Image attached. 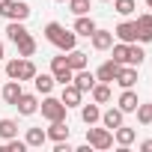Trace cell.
Masks as SVG:
<instances>
[{"label":"cell","instance_id":"ac0fdd59","mask_svg":"<svg viewBox=\"0 0 152 152\" xmlns=\"http://www.w3.org/2000/svg\"><path fill=\"white\" fill-rule=\"evenodd\" d=\"M134 137H137V131L134 128H125V125H119V128H113V140L125 149V146H131L134 143Z\"/></svg>","mask_w":152,"mask_h":152},{"label":"cell","instance_id":"44dd1931","mask_svg":"<svg viewBox=\"0 0 152 152\" xmlns=\"http://www.w3.org/2000/svg\"><path fill=\"white\" fill-rule=\"evenodd\" d=\"M102 122H104V128H110V131L119 128V125H122V110H119V107L104 110V113H102Z\"/></svg>","mask_w":152,"mask_h":152},{"label":"cell","instance_id":"d6a6232c","mask_svg":"<svg viewBox=\"0 0 152 152\" xmlns=\"http://www.w3.org/2000/svg\"><path fill=\"white\" fill-rule=\"evenodd\" d=\"M113 9L119 15H131L134 12V0H113Z\"/></svg>","mask_w":152,"mask_h":152},{"label":"cell","instance_id":"5bb4252c","mask_svg":"<svg viewBox=\"0 0 152 152\" xmlns=\"http://www.w3.org/2000/svg\"><path fill=\"white\" fill-rule=\"evenodd\" d=\"M122 90H131L134 84H137V69L134 66H125V69H119V75H116V78H113Z\"/></svg>","mask_w":152,"mask_h":152},{"label":"cell","instance_id":"d590c367","mask_svg":"<svg viewBox=\"0 0 152 152\" xmlns=\"http://www.w3.org/2000/svg\"><path fill=\"white\" fill-rule=\"evenodd\" d=\"M6 57V51H3V42H0V60H3Z\"/></svg>","mask_w":152,"mask_h":152},{"label":"cell","instance_id":"9c48e42d","mask_svg":"<svg viewBox=\"0 0 152 152\" xmlns=\"http://www.w3.org/2000/svg\"><path fill=\"white\" fill-rule=\"evenodd\" d=\"M15 107H18V113H21V116H33V113L39 110V99H36V96H30V93H21V99L15 102Z\"/></svg>","mask_w":152,"mask_h":152},{"label":"cell","instance_id":"2e32d148","mask_svg":"<svg viewBox=\"0 0 152 152\" xmlns=\"http://www.w3.org/2000/svg\"><path fill=\"white\" fill-rule=\"evenodd\" d=\"M75 33H78V36H93L96 33V21L90 18V15H78V21H75Z\"/></svg>","mask_w":152,"mask_h":152},{"label":"cell","instance_id":"5b68a950","mask_svg":"<svg viewBox=\"0 0 152 152\" xmlns=\"http://www.w3.org/2000/svg\"><path fill=\"white\" fill-rule=\"evenodd\" d=\"M87 143L93 149H110L113 146V131L110 128H87Z\"/></svg>","mask_w":152,"mask_h":152},{"label":"cell","instance_id":"e0dca14e","mask_svg":"<svg viewBox=\"0 0 152 152\" xmlns=\"http://www.w3.org/2000/svg\"><path fill=\"white\" fill-rule=\"evenodd\" d=\"M137 104H140V99H137V93H134V90H125V93L119 96V110H122V113L137 110Z\"/></svg>","mask_w":152,"mask_h":152},{"label":"cell","instance_id":"1f68e13d","mask_svg":"<svg viewBox=\"0 0 152 152\" xmlns=\"http://www.w3.org/2000/svg\"><path fill=\"white\" fill-rule=\"evenodd\" d=\"M69 9L75 15H87L90 12V0H69Z\"/></svg>","mask_w":152,"mask_h":152},{"label":"cell","instance_id":"83f0119b","mask_svg":"<svg viewBox=\"0 0 152 152\" xmlns=\"http://www.w3.org/2000/svg\"><path fill=\"white\" fill-rule=\"evenodd\" d=\"M6 36H9L12 42L24 39V36H27V27H24V21H9V27H6Z\"/></svg>","mask_w":152,"mask_h":152},{"label":"cell","instance_id":"f35d334b","mask_svg":"<svg viewBox=\"0 0 152 152\" xmlns=\"http://www.w3.org/2000/svg\"><path fill=\"white\" fill-rule=\"evenodd\" d=\"M104 3H107V0H104Z\"/></svg>","mask_w":152,"mask_h":152},{"label":"cell","instance_id":"f1b7e54d","mask_svg":"<svg viewBox=\"0 0 152 152\" xmlns=\"http://www.w3.org/2000/svg\"><path fill=\"white\" fill-rule=\"evenodd\" d=\"M27 146H42L45 140H48V134H45V128H27Z\"/></svg>","mask_w":152,"mask_h":152},{"label":"cell","instance_id":"6da1fadb","mask_svg":"<svg viewBox=\"0 0 152 152\" xmlns=\"http://www.w3.org/2000/svg\"><path fill=\"white\" fill-rule=\"evenodd\" d=\"M45 39H48L51 45H57L63 54H69L75 45H78V33H75V30H66V27L57 24V21H51V24L45 27Z\"/></svg>","mask_w":152,"mask_h":152},{"label":"cell","instance_id":"74e56055","mask_svg":"<svg viewBox=\"0 0 152 152\" xmlns=\"http://www.w3.org/2000/svg\"><path fill=\"white\" fill-rule=\"evenodd\" d=\"M57 3H63V0H57Z\"/></svg>","mask_w":152,"mask_h":152},{"label":"cell","instance_id":"ffe728a7","mask_svg":"<svg viewBox=\"0 0 152 152\" xmlns=\"http://www.w3.org/2000/svg\"><path fill=\"white\" fill-rule=\"evenodd\" d=\"M21 93H24V90H21V81H9V84L3 87V102H6V104H15V102L21 99Z\"/></svg>","mask_w":152,"mask_h":152},{"label":"cell","instance_id":"d4e9b609","mask_svg":"<svg viewBox=\"0 0 152 152\" xmlns=\"http://www.w3.org/2000/svg\"><path fill=\"white\" fill-rule=\"evenodd\" d=\"M90 93H93V102H96V104H107V102H110V87L102 84V81H99Z\"/></svg>","mask_w":152,"mask_h":152},{"label":"cell","instance_id":"4316f807","mask_svg":"<svg viewBox=\"0 0 152 152\" xmlns=\"http://www.w3.org/2000/svg\"><path fill=\"white\" fill-rule=\"evenodd\" d=\"M18 137V122L15 119H0V140H9Z\"/></svg>","mask_w":152,"mask_h":152},{"label":"cell","instance_id":"836d02e7","mask_svg":"<svg viewBox=\"0 0 152 152\" xmlns=\"http://www.w3.org/2000/svg\"><path fill=\"white\" fill-rule=\"evenodd\" d=\"M143 57H146V54H143V48H137V45L131 42V66H134V69L143 63Z\"/></svg>","mask_w":152,"mask_h":152},{"label":"cell","instance_id":"52a82bcc","mask_svg":"<svg viewBox=\"0 0 152 152\" xmlns=\"http://www.w3.org/2000/svg\"><path fill=\"white\" fill-rule=\"evenodd\" d=\"M119 63L116 60H104L102 66H99V72H96V81H102V84H113V78L119 75Z\"/></svg>","mask_w":152,"mask_h":152},{"label":"cell","instance_id":"484cf974","mask_svg":"<svg viewBox=\"0 0 152 152\" xmlns=\"http://www.w3.org/2000/svg\"><path fill=\"white\" fill-rule=\"evenodd\" d=\"M81 119H84L87 125H96V122L102 119V110H99V104H84V107H81Z\"/></svg>","mask_w":152,"mask_h":152},{"label":"cell","instance_id":"9a60e30c","mask_svg":"<svg viewBox=\"0 0 152 152\" xmlns=\"http://www.w3.org/2000/svg\"><path fill=\"white\" fill-rule=\"evenodd\" d=\"M90 39H93V48H96V51H107V48L113 45V33H110V30H99V27H96V33H93Z\"/></svg>","mask_w":152,"mask_h":152},{"label":"cell","instance_id":"e575fe53","mask_svg":"<svg viewBox=\"0 0 152 152\" xmlns=\"http://www.w3.org/2000/svg\"><path fill=\"white\" fill-rule=\"evenodd\" d=\"M140 149H143V152H152V140H143V143H140Z\"/></svg>","mask_w":152,"mask_h":152},{"label":"cell","instance_id":"7402d4cb","mask_svg":"<svg viewBox=\"0 0 152 152\" xmlns=\"http://www.w3.org/2000/svg\"><path fill=\"white\" fill-rule=\"evenodd\" d=\"M33 84H36V90H39L42 96H48L57 81H54V75H39V72H36V75H33Z\"/></svg>","mask_w":152,"mask_h":152},{"label":"cell","instance_id":"7c38bea8","mask_svg":"<svg viewBox=\"0 0 152 152\" xmlns=\"http://www.w3.org/2000/svg\"><path fill=\"white\" fill-rule=\"evenodd\" d=\"M45 134H48V140H54V143L69 140V125H66V119H54V122H51V128H48Z\"/></svg>","mask_w":152,"mask_h":152},{"label":"cell","instance_id":"7a4b0ae2","mask_svg":"<svg viewBox=\"0 0 152 152\" xmlns=\"http://www.w3.org/2000/svg\"><path fill=\"white\" fill-rule=\"evenodd\" d=\"M6 75L12 81H33V75H36V66L30 57H21V60H9L6 63Z\"/></svg>","mask_w":152,"mask_h":152},{"label":"cell","instance_id":"ba28073f","mask_svg":"<svg viewBox=\"0 0 152 152\" xmlns=\"http://www.w3.org/2000/svg\"><path fill=\"white\" fill-rule=\"evenodd\" d=\"M113 36H116L119 42L131 45V42H137V24H134V21H122V24H116Z\"/></svg>","mask_w":152,"mask_h":152},{"label":"cell","instance_id":"30bf717a","mask_svg":"<svg viewBox=\"0 0 152 152\" xmlns=\"http://www.w3.org/2000/svg\"><path fill=\"white\" fill-rule=\"evenodd\" d=\"M72 84L78 87L81 93H90V90L96 87V75H93V72H87V69H81V72H75V78H72Z\"/></svg>","mask_w":152,"mask_h":152},{"label":"cell","instance_id":"8fae6325","mask_svg":"<svg viewBox=\"0 0 152 152\" xmlns=\"http://www.w3.org/2000/svg\"><path fill=\"white\" fill-rule=\"evenodd\" d=\"M81 96H84V93L75 87V84H63V96H60V102H63L66 107H78V104H81Z\"/></svg>","mask_w":152,"mask_h":152},{"label":"cell","instance_id":"8d00e7d4","mask_svg":"<svg viewBox=\"0 0 152 152\" xmlns=\"http://www.w3.org/2000/svg\"><path fill=\"white\" fill-rule=\"evenodd\" d=\"M146 6H149V9H152V0H146Z\"/></svg>","mask_w":152,"mask_h":152},{"label":"cell","instance_id":"f546056e","mask_svg":"<svg viewBox=\"0 0 152 152\" xmlns=\"http://www.w3.org/2000/svg\"><path fill=\"white\" fill-rule=\"evenodd\" d=\"M24 149H27V140H18V137H9L0 146V152H24Z\"/></svg>","mask_w":152,"mask_h":152},{"label":"cell","instance_id":"3957f363","mask_svg":"<svg viewBox=\"0 0 152 152\" xmlns=\"http://www.w3.org/2000/svg\"><path fill=\"white\" fill-rule=\"evenodd\" d=\"M0 15L9 21H27L30 18V6L21 0H0Z\"/></svg>","mask_w":152,"mask_h":152},{"label":"cell","instance_id":"8992f818","mask_svg":"<svg viewBox=\"0 0 152 152\" xmlns=\"http://www.w3.org/2000/svg\"><path fill=\"white\" fill-rule=\"evenodd\" d=\"M51 75H54L57 84H72V78H75V72L69 69L66 57H54V60H51Z\"/></svg>","mask_w":152,"mask_h":152},{"label":"cell","instance_id":"d6986e66","mask_svg":"<svg viewBox=\"0 0 152 152\" xmlns=\"http://www.w3.org/2000/svg\"><path fill=\"white\" fill-rule=\"evenodd\" d=\"M66 63H69V69H72V72H81V69H87V54H84V51H78V48H72V51H69V57H66Z\"/></svg>","mask_w":152,"mask_h":152},{"label":"cell","instance_id":"cb8c5ba5","mask_svg":"<svg viewBox=\"0 0 152 152\" xmlns=\"http://www.w3.org/2000/svg\"><path fill=\"white\" fill-rule=\"evenodd\" d=\"M15 45H18V57H33V54H36V39H33L30 33H27L24 39H18Z\"/></svg>","mask_w":152,"mask_h":152},{"label":"cell","instance_id":"4dcf8cb0","mask_svg":"<svg viewBox=\"0 0 152 152\" xmlns=\"http://www.w3.org/2000/svg\"><path fill=\"white\" fill-rule=\"evenodd\" d=\"M137 119H140V125H152V104H137Z\"/></svg>","mask_w":152,"mask_h":152},{"label":"cell","instance_id":"603a6c76","mask_svg":"<svg viewBox=\"0 0 152 152\" xmlns=\"http://www.w3.org/2000/svg\"><path fill=\"white\" fill-rule=\"evenodd\" d=\"M113 60L119 66H131V45H125V42L113 45Z\"/></svg>","mask_w":152,"mask_h":152},{"label":"cell","instance_id":"277c9868","mask_svg":"<svg viewBox=\"0 0 152 152\" xmlns=\"http://www.w3.org/2000/svg\"><path fill=\"white\" fill-rule=\"evenodd\" d=\"M39 110H42V116H45L48 122H54V119H66V110H69V107H66L60 99H54V96L48 93V96H45V102L39 104Z\"/></svg>","mask_w":152,"mask_h":152},{"label":"cell","instance_id":"4fadbf2b","mask_svg":"<svg viewBox=\"0 0 152 152\" xmlns=\"http://www.w3.org/2000/svg\"><path fill=\"white\" fill-rule=\"evenodd\" d=\"M134 24H137V42H152V15L146 12V15H140Z\"/></svg>","mask_w":152,"mask_h":152}]
</instances>
